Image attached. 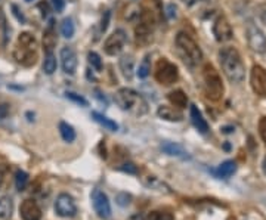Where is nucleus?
Here are the masks:
<instances>
[{
  "instance_id": "14",
  "label": "nucleus",
  "mask_w": 266,
  "mask_h": 220,
  "mask_svg": "<svg viewBox=\"0 0 266 220\" xmlns=\"http://www.w3.org/2000/svg\"><path fill=\"white\" fill-rule=\"evenodd\" d=\"M61 65L65 74L74 76L77 71V55L76 50L70 46H65L61 49Z\"/></svg>"
},
{
  "instance_id": "11",
  "label": "nucleus",
  "mask_w": 266,
  "mask_h": 220,
  "mask_svg": "<svg viewBox=\"0 0 266 220\" xmlns=\"http://www.w3.org/2000/svg\"><path fill=\"white\" fill-rule=\"evenodd\" d=\"M250 84L257 96H266V70L260 65H254L250 73Z\"/></svg>"
},
{
  "instance_id": "38",
  "label": "nucleus",
  "mask_w": 266,
  "mask_h": 220,
  "mask_svg": "<svg viewBox=\"0 0 266 220\" xmlns=\"http://www.w3.org/2000/svg\"><path fill=\"white\" fill-rule=\"evenodd\" d=\"M52 5H54V8H55L57 12H62L64 6H65V2L64 0H52Z\"/></svg>"
},
{
  "instance_id": "32",
  "label": "nucleus",
  "mask_w": 266,
  "mask_h": 220,
  "mask_svg": "<svg viewBox=\"0 0 266 220\" xmlns=\"http://www.w3.org/2000/svg\"><path fill=\"white\" fill-rule=\"evenodd\" d=\"M87 60H89V64H90L96 71H101V70H102V61H101V57H99L96 52H89Z\"/></svg>"
},
{
  "instance_id": "46",
  "label": "nucleus",
  "mask_w": 266,
  "mask_h": 220,
  "mask_svg": "<svg viewBox=\"0 0 266 220\" xmlns=\"http://www.w3.org/2000/svg\"><path fill=\"white\" fill-rule=\"evenodd\" d=\"M262 167H263V173H265V176H266V158L263 160V164H262Z\"/></svg>"
},
{
  "instance_id": "23",
  "label": "nucleus",
  "mask_w": 266,
  "mask_h": 220,
  "mask_svg": "<svg viewBox=\"0 0 266 220\" xmlns=\"http://www.w3.org/2000/svg\"><path fill=\"white\" fill-rule=\"evenodd\" d=\"M92 119L96 121V123H99L101 126H103L105 129L111 130V132L119 130V124H117L116 121H113L111 119H108L107 116H103V114L98 113V111H93V113H92Z\"/></svg>"
},
{
  "instance_id": "2",
  "label": "nucleus",
  "mask_w": 266,
  "mask_h": 220,
  "mask_svg": "<svg viewBox=\"0 0 266 220\" xmlns=\"http://www.w3.org/2000/svg\"><path fill=\"white\" fill-rule=\"evenodd\" d=\"M114 100L123 111L135 117H141L148 113V102L141 93H138L133 89H127V87L119 89L114 95Z\"/></svg>"
},
{
  "instance_id": "30",
  "label": "nucleus",
  "mask_w": 266,
  "mask_h": 220,
  "mask_svg": "<svg viewBox=\"0 0 266 220\" xmlns=\"http://www.w3.org/2000/svg\"><path fill=\"white\" fill-rule=\"evenodd\" d=\"M27 185H28V175L25 172H22V170H18L17 175H15V186H17V189L21 192V191H24L27 188Z\"/></svg>"
},
{
  "instance_id": "10",
  "label": "nucleus",
  "mask_w": 266,
  "mask_h": 220,
  "mask_svg": "<svg viewBox=\"0 0 266 220\" xmlns=\"http://www.w3.org/2000/svg\"><path fill=\"white\" fill-rule=\"evenodd\" d=\"M90 197H92V204H93L95 213H96L101 219H110V217H111V205H110L108 197L103 194L101 189H93Z\"/></svg>"
},
{
  "instance_id": "31",
  "label": "nucleus",
  "mask_w": 266,
  "mask_h": 220,
  "mask_svg": "<svg viewBox=\"0 0 266 220\" xmlns=\"http://www.w3.org/2000/svg\"><path fill=\"white\" fill-rule=\"evenodd\" d=\"M145 220H175L172 213H167V211H151Z\"/></svg>"
},
{
  "instance_id": "1",
  "label": "nucleus",
  "mask_w": 266,
  "mask_h": 220,
  "mask_svg": "<svg viewBox=\"0 0 266 220\" xmlns=\"http://www.w3.org/2000/svg\"><path fill=\"white\" fill-rule=\"evenodd\" d=\"M222 71L231 83L240 84L246 79V65L240 52L234 46H225L219 50Z\"/></svg>"
},
{
  "instance_id": "21",
  "label": "nucleus",
  "mask_w": 266,
  "mask_h": 220,
  "mask_svg": "<svg viewBox=\"0 0 266 220\" xmlns=\"http://www.w3.org/2000/svg\"><path fill=\"white\" fill-rule=\"evenodd\" d=\"M157 114H158L160 119H163V120H167V121H182V119H184L182 113H181L178 108L166 106V105H163V106L158 108Z\"/></svg>"
},
{
  "instance_id": "42",
  "label": "nucleus",
  "mask_w": 266,
  "mask_h": 220,
  "mask_svg": "<svg viewBox=\"0 0 266 220\" xmlns=\"http://www.w3.org/2000/svg\"><path fill=\"white\" fill-rule=\"evenodd\" d=\"M8 113H9V105H6V103L0 105V119H5L8 116Z\"/></svg>"
},
{
  "instance_id": "40",
  "label": "nucleus",
  "mask_w": 266,
  "mask_h": 220,
  "mask_svg": "<svg viewBox=\"0 0 266 220\" xmlns=\"http://www.w3.org/2000/svg\"><path fill=\"white\" fill-rule=\"evenodd\" d=\"M167 17H169L170 20L176 17V6H175V5H169V6H167Z\"/></svg>"
},
{
  "instance_id": "44",
  "label": "nucleus",
  "mask_w": 266,
  "mask_h": 220,
  "mask_svg": "<svg viewBox=\"0 0 266 220\" xmlns=\"http://www.w3.org/2000/svg\"><path fill=\"white\" fill-rule=\"evenodd\" d=\"M2 183H3V169L0 167V186H2Z\"/></svg>"
},
{
  "instance_id": "26",
  "label": "nucleus",
  "mask_w": 266,
  "mask_h": 220,
  "mask_svg": "<svg viewBox=\"0 0 266 220\" xmlns=\"http://www.w3.org/2000/svg\"><path fill=\"white\" fill-rule=\"evenodd\" d=\"M14 210V204L9 197L0 198V219H9Z\"/></svg>"
},
{
  "instance_id": "20",
  "label": "nucleus",
  "mask_w": 266,
  "mask_h": 220,
  "mask_svg": "<svg viewBox=\"0 0 266 220\" xmlns=\"http://www.w3.org/2000/svg\"><path fill=\"white\" fill-rule=\"evenodd\" d=\"M119 67L120 71L123 74L126 80H132L133 79V71H135V61L132 55H123L120 61H119Z\"/></svg>"
},
{
  "instance_id": "16",
  "label": "nucleus",
  "mask_w": 266,
  "mask_h": 220,
  "mask_svg": "<svg viewBox=\"0 0 266 220\" xmlns=\"http://www.w3.org/2000/svg\"><path fill=\"white\" fill-rule=\"evenodd\" d=\"M189 117H191V121H192L194 127H195L200 133H203V135L208 133V124H207V121L204 120L201 111H200L195 105H191V108H189Z\"/></svg>"
},
{
  "instance_id": "13",
  "label": "nucleus",
  "mask_w": 266,
  "mask_h": 220,
  "mask_svg": "<svg viewBox=\"0 0 266 220\" xmlns=\"http://www.w3.org/2000/svg\"><path fill=\"white\" fill-rule=\"evenodd\" d=\"M213 36L221 43H225L232 39V27L224 15L218 17L213 22Z\"/></svg>"
},
{
  "instance_id": "47",
  "label": "nucleus",
  "mask_w": 266,
  "mask_h": 220,
  "mask_svg": "<svg viewBox=\"0 0 266 220\" xmlns=\"http://www.w3.org/2000/svg\"><path fill=\"white\" fill-rule=\"evenodd\" d=\"M27 2H31V0H27Z\"/></svg>"
},
{
  "instance_id": "28",
  "label": "nucleus",
  "mask_w": 266,
  "mask_h": 220,
  "mask_svg": "<svg viewBox=\"0 0 266 220\" xmlns=\"http://www.w3.org/2000/svg\"><path fill=\"white\" fill-rule=\"evenodd\" d=\"M74 31H76V27H74V22L71 18H65L62 21L61 34L65 39H71L74 36Z\"/></svg>"
},
{
  "instance_id": "34",
  "label": "nucleus",
  "mask_w": 266,
  "mask_h": 220,
  "mask_svg": "<svg viewBox=\"0 0 266 220\" xmlns=\"http://www.w3.org/2000/svg\"><path fill=\"white\" fill-rule=\"evenodd\" d=\"M120 170H123L126 173H130V175H136L138 173V167L133 164V162H126L120 167Z\"/></svg>"
},
{
  "instance_id": "25",
  "label": "nucleus",
  "mask_w": 266,
  "mask_h": 220,
  "mask_svg": "<svg viewBox=\"0 0 266 220\" xmlns=\"http://www.w3.org/2000/svg\"><path fill=\"white\" fill-rule=\"evenodd\" d=\"M43 71L47 76H50L57 71V58H55L54 52H46L44 62H43Z\"/></svg>"
},
{
  "instance_id": "4",
  "label": "nucleus",
  "mask_w": 266,
  "mask_h": 220,
  "mask_svg": "<svg viewBox=\"0 0 266 220\" xmlns=\"http://www.w3.org/2000/svg\"><path fill=\"white\" fill-rule=\"evenodd\" d=\"M203 81H204L205 96L210 100H219L224 95V83L216 71V68L210 64L204 65L203 68Z\"/></svg>"
},
{
  "instance_id": "19",
  "label": "nucleus",
  "mask_w": 266,
  "mask_h": 220,
  "mask_svg": "<svg viewBox=\"0 0 266 220\" xmlns=\"http://www.w3.org/2000/svg\"><path fill=\"white\" fill-rule=\"evenodd\" d=\"M235 172H237V162L232 160H228L225 161V162H222L216 170H213V175H215L218 179H228V178H231Z\"/></svg>"
},
{
  "instance_id": "29",
  "label": "nucleus",
  "mask_w": 266,
  "mask_h": 220,
  "mask_svg": "<svg viewBox=\"0 0 266 220\" xmlns=\"http://www.w3.org/2000/svg\"><path fill=\"white\" fill-rule=\"evenodd\" d=\"M151 73V64H149V55H146L142 60V62L139 64L138 68V77L139 79H146Z\"/></svg>"
},
{
  "instance_id": "39",
  "label": "nucleus",
  "mask_w": 266,
  "mask_h": 220,
  "mask_svg": "<svg viewBox=\"0 0 266 220\" xmlns=\"http://www.w3.org/2000/svg\"><path fill=\"white\" fill-rule=\"evenodd\" d=\"M108 21H110V12H105L102 21H101V31L102 33L107 30V27H108Z\"/></svg>"
},
{
  "instance_id": "43",
  "label": "nucleus",
  "mask_w": 266,
  "mask_h": 220,
  "mask_svg": "<svg viewBox=\"0 0 266 220\" xmlns=\"http://www.w3.org/2000/svg\"><path fill=\"white\" fill-rule=\"evenodd\" d=\"M40 9H43V12H41V15L43 17H47V14H49V6L46 5V3H40V6H39Z\"/></svg>"
},
{
  "instance_id": "37",
  "label": "nucleus",
  "mask_w": 266,
  "mask_h": 220,
  "mask_svg": "<svg viewBox=\"0 0 266 220\" xmlns=\"http://www.w3.org/2000/svg\"><path fill=\"white\" fill-rule=\"evenodd\" d=\"M257 14H259V18H260V21H262V22L266 25V3L260 5V6L257 8Z\"/></svg>"
},
{
  "instance_id": "22",
  "label": "nucleus",
  "mask_w": 266,
  "mask_h": 220,
  "mask_svg": "<svg viewBox=\"0 0 266 220\" xmlns=\"http://www.w3.org/2000/svg\"><path fill=\"white\" fill-rule=\"evenodd\" d=\"M167 99L170 100V103L178 108V109H182V108H186L188 105V98L185 95L184 90H173L167 95Z\"/></svg>"
},
{
  "instance_id": "36",
  "label": "nucleus",
  "mask_w": 266,
  "mask_h": 220,
  "mask_svg": "<svg viewBox=\"0 0 266 220\" xmlns=\"http://www.w3.org/2000/svg\"><path fill=\"white\" fill-rule=\"evenodd\" d=\"M259 133H260V138L263 139L266 145V117H262L259 121Z\"/></svg>"
},
{
  "instance_id": "5",
  "label": "nucleus",
  "mask_w": 266,
  "mask_h": 220,
  "mask_svg": "<svg viewBox=\"0 0 266 220\" xmlns=\"http://www.w3.org/2000/svg\"><path fill=\"white\" fill-rule=\"evenodd\" d=\"M155 28V17L152 11L143 9L139 15V24L135 28V36L136 40L141 44H146L152 40V31Z\"/></svg>"
},
{
  "instance_id": "33",
  "label": "nucleus",
  "mask_w": 266,
  "mask_h": 220,
  "mask_svg": "<svg viewBox=\"0 0 266 220\" xmlns=\"http://www.w3.org/2000/svg\"><path fill=\"white\" fill-rule=\"evenodd\" d=\"M65 96H67L70 100H73L74 103H79V105H82V106H87V105H89V102H87V100L84 99L83 96H80V95L74 93V92H67V93H65Z\"/></svg>"
},
{
  "instance_id": "24",
  "label": "nucleus",
  "mask_w": 266,
  "mask_h": 220,
  "mask_svg": "<svg viewBox=\"0 0 266 220\" xmlns=\"http://www.w3.org/2000/svg\"><path fill=\"white\" fill-rule=\"evenodd\" d=\"M145 185H146L148 188L154 189V191H158V192H164V194H170V192H172L170 188H169L164 182L158 180L157 178H154V176H149L148 179L145 180Z\"/></svg>"
},
{
  "instance_id": "41",
  "label": "nucleus",
  "mask_w": 266,
  "mask_h": 220,
  "mask_svg": "<svg viewBox=\"0 0 266 220\" xmlns=\"http://www.w3.org/2000/svg\"><path fill=\"white\" fill-rule=\"evenodd\" d=\"M12 11H14V15L17 17V20L21 21V22H25V17L22 14H20V9L15 5H12Z\"/></svg>"
},
{
  "instance_id": "45",
  "label": "nucleus",
  "mask_w": 266,
  "mask_h": 220,
  "mask_svg": "<svg viewBox=\"0 0 266 220\" xmlns=\"http://www.w3.org/2000/svg\"><path fill=\"white\" fill-rule=\"evenodd\" d=\"M232 130H234L232 127H225V129H224V133H231Z\"/></svg>"
},
{
  "instance_id": "12",
  "label": "nucleus",
  "mask_w": 266,
  "mask_h": 220,
  "mask_svg": "<svg viewBox=\"0 0 266 220\" xmlns=\"http://www.w3.org/2000/svg\"><path fill=\"white\" fill-rule=\"evenodd\" d=\"M55 211H57L58 216L65 217V219L74 217L77 214V205H76V202H74L71 195L61 194L55 201Z\"/></svg>"
},
{
  "instance_id": "27",
  "label": "nucleus",
  "mask_w": 266,
  "mask_h": 220,
  "mask_svg": "<svg viewBox=\"0 0 266 220\" xmlns=\"http://www.w3.org/2000/svg\"><path fill=\"white\" fill-rule=\"evenodd\" d=\"M60 133H61L62 139L68 142V143H71L73 140L76 139V130L73 129V126H70L65 121L60 123Z\"/></svg>"
},
{
  "instance_id": "7",
  "label": "nucleus",
  "mask_w": 266,
  "mask_h": 220,
  "mask_svg": "<svg viewBox=\"0 0 266 220\" xmlns=\"http://www.w3.org/2000/svg\"><path fill=\"white\" fill-rule=\"evenodd\" d=\"M246 37L247 43L250 46V49L256 53H266V36L265 33L254 24V22H248L246 28Z\"/></svg>"
},
{
  "instance_id": "18",
  "label": "nucleus",
  "mask_w": 266,
  "mask_h": 220,
  "mask_svg": "<svg viewBox=\"0 0 266 220\" xmlns=\"http://www.w3.org/2000/svg\"><path fill=\"white\" fill-rule=\"evenodd\" d=\"M162 151L166 152L167 155H172V157H178V158H182V160H189V154L185 151L184 148L178 143H173V142H164L162 145Z\"/></svg>"
},
{
  "instance_id": "17",
  "label": "nucleus",
  "mask_w": 266,
  "mask_h": 220,
  "mask_svg": "<svg viewBox=\"0 0 266 220\" xmlns=\"http://www.w3.org/2000/svg\"><path fill=\"white\" fill-rule=\"evenodd\" d=\"M55 22L54 20L49 21L44 33H43V49L46 52H52L54 47L57 46V33H55Z\"/></svg>"
},
{
  "instance_id": "9",
  "label": "nucleus",
  "mask_w": 266,
  "mask_h": 220,
  "mask_svg": "<svg viewBox=\"0 0 266 220\" xmlns=\"http://www.w3.org/2000/svg\"><path fill=\"white\" fill-rule=\"evenodd\" d=\"M126 40H127L126 31L122 30V28L116 30L111 36H108V39L103 43V50H105V53L110 55V57L119 55V53L123 50Z\"/></svg>"
},
{
  "instance_id": "8",
  "label": "nucleus",
  "mask_w": 266,
  "mask_h": 220,
  "mask_svg": "<svg viewBox=\"0 0 266 220\" xmlns=\"http://www.w3.org/2000/svg\"><path fill=\"white\" fill-rule=\"evenodd\" d=\"M14 60L17 61L22 67H33L36 65V62L39 60V53H37V43L33 44H17L15 50H14Z\"/></svg>"
},
{
  "instance_id": "3",
  "label": "nucleus",
  "mask_w": 266,
  "mask_h": 220,
  "mask_svg": "<svg viewBox=\"0 0 266 220\" xmlns=\"http://www.w3.org/2000/svg\"><path fill=\"white\" fill-rule=\"evenodd\" d=\"M176 50L179 53V57L182 58L185 64L188 67H195L198 65L203 60V52L198 46V43L194 40L188 33H178L176 36Z\"/></svg>"
},
{
  "instance_id": "15",
  "label": "nucleus",
  "mask_w": 266,
  "mask_h": 220,
  "mask_svg": "<svg viewBox=\"0 0 266 220\" xmlns=\"http://www.w3.org/2000/svg\"><path fill=\"white\" fill-rule=\"evenodd\" d=\"M20 216L22 220H40L41 210L34 200H24L21 204Z\"/></svg>"
},
{
  "instance_id": "35",
  "label": "nucleus",
  "mask_w": 266,
  "mask_h": 220,
  "mask_svg": "<svg viewBox=\"0 0 266 220\" xmlns=\"http://www.w3.org/2000/svg\"><path fill=\"white\" fill-rule=\"evenodd\" d=\"M130 200H132V197L127 195L126 192H122V194L117 195V204H119V205H129V204H130Z\"/></svg>"
},
{
  "instance_id": "6",
  "label": "nucleus",
  "mask_w": 266,
  "mask_h": 220,
  "mask_svg": "<svg viewBox=\"0 0 266 220\" xmlns=\"http://www.w3.org/2000/svg\"><path fill=\"white\" fill-rule=\"evenodd\" d=\"M154 76H155V80L158 81L160 84L170 86V84H173L175 81L178 80L179 71H178V67L173 62H170L166 58H162V60L157 61V64H155Z\"/></svg>"
}]
</instances>
